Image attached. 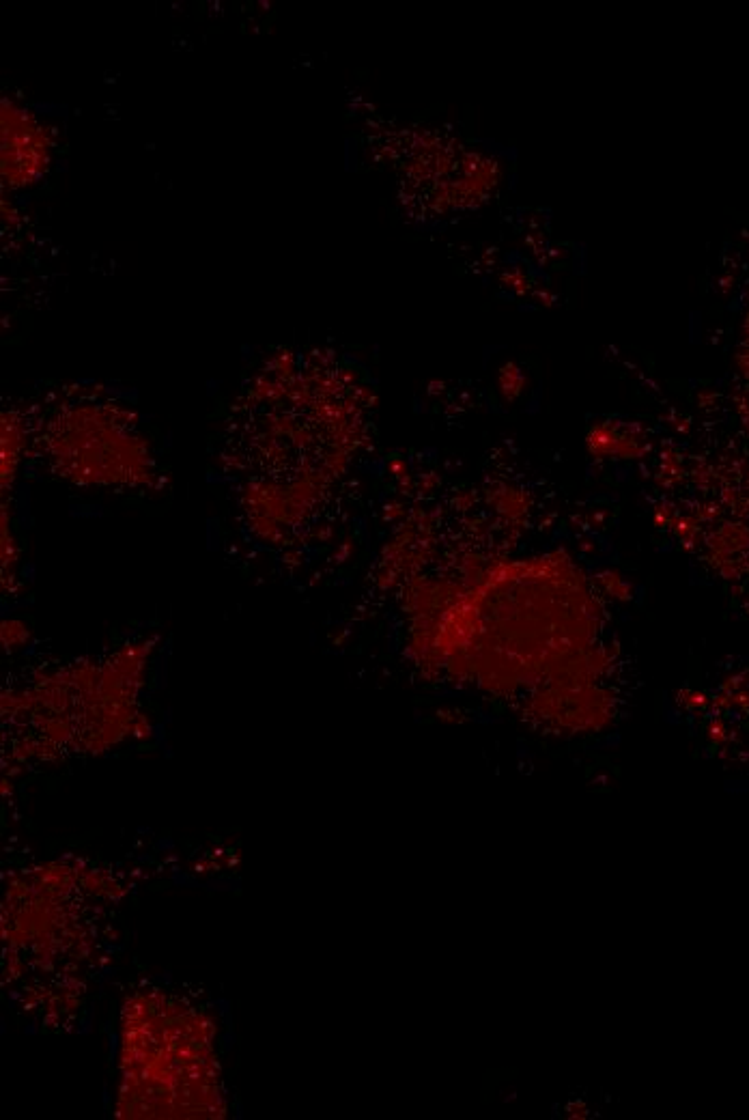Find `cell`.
Wrapping results in <instances>:
<instances>
[{
    "instance_id": "cell-3",
    "label": "cell",
    "mask_w": 749,
    "mask_h": 1120,
    "mask_svg": "<svg viewBox=\"0 0 749 1120\" xmlns=\"http://www.w3.org/2000/svg\"><path fill=\"white\" fill-rule=\"evenodd\" d=\"M26 440V433L22 423H18L13 414H5V423H3V479L7 483V479H11L13 472H16V464L20 459L22 453V446Z\"/></svg>"
},
{
    "instance_id": "cell-2",
    "label": "cell",
    "mask_w": 749,
    "mask_h": 1120,
    "mask_svg": "<svg viewBox=\"0 0 749 1120\" xmlns=\"http://www.w3.org/2000/svg\"><path fill=\"white\" fill-rule=\"evenodd\" d=\"M3 171H5V179H9L11 184H18L24 186L28 184L26 179V156L31 160L33 171L39 173L41 162H46V140L41 136L39 128L33 123V119L26 115V110H18L5 106L3 112ZM7 181V184H9Z\"/></svg>"
},
{
    "instance_id": "cell-1",
    "label": "cell",
    "mask_w": 749,
    "mask_h": 1120,
    "mask_svg": "<svg viewBox=\"0 0 749 1120\" xmlns=\"http://www.w3.org/2000/svg\"><path fill=\"white\" fill-rule=\"evenodd\" d=\"M112 403H80L76 408L56 414L54 423L80 433V444H50V459L72 472L67 479L76 483L117 485L149 479L151 464L145 440L136 436L130 414Z\"/></svg>"
}]
</instances>
